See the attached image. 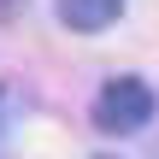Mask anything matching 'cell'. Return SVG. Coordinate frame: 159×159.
Listing matches in <instances>:
<instances>
[{
	"instance_id": "obj_2",
	"label": "cell",
	"mask_w": 159,
	"mask_h": 159,
	"mask_svg": "<svg viewBox=\"0 0 159 159\" xmlns=\"http://www.w3.org/2000/svg\"><path fill=\"white\" fill-rule=\"evenodd\" d=\"M118 12H124V0H59V24L77 30V35H100V30H112Z\"/></svg>"
},
{
	"instance_id": "obj_3",
	"label": "cell",
	"mask_w": 159,
	"mask_h": 159,
	"mask_svg": "<svg viewBox=\"0 0 159 159\" xmlns=\"http://www.w3.org/2000/svg\"><path fill=\"white\" fill-rule=\"evenodd\" d=\"M18 12H24V0H0V24H12Z\"/></svg>"
},
{
	"instance_id": "obj_1",
	"label": "cell",
	"mask_w": 159,
	"mask_h": 159,
	"mask_svg": "<svg viewBox=\"0 0 159 159\" xmlns=\"http://www.w3.org/2000/svg\"><path fill=\"white\" fill-rule=\"evenodd\" d=\"M153 112H159V94L142 77H112L94 94V130H106V136H136L153 124Z\"/></svg>"
}]
</instances>
